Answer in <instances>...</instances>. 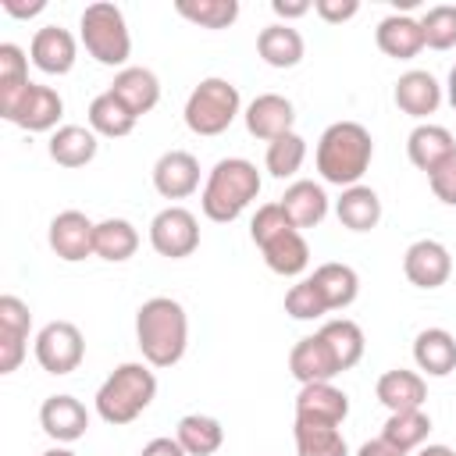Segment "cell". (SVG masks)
Masks as SVG:
<instances>
[{
    "instance_id": "484cf974",
    "label": "cell",
    "mask_w": 456,
    "mask_h": 456,
    "mask_svg": "<svg viewBox=\"0 0 456 456\" xmlns=\"http://www.w3.org/2000/svg\"><path fill=\"white\" fill-rule=\"evenodd\" d=\"M256 53L264 57V64L271 68H296L306 53V43L299 36V28L285 25V21H274L267 28H260L256 36Z\"/></svg>"
},
{
    "instance_id": "7dc6e473",
    "label": "cell",
    "mask_w": 456,
    "mask_h": 456,
    "mask_svg": "<svg viewBox=\"0 0 456 456\" xmlns=\"http://www.w3.org/2000/svg\"><path fill=\"white\" fill-rule=\"evenodd\" d=\"M310 7H314L310 0H271V11L278 18H285V25H289V18H303Z\"/></svg>"
},
{
    "instance_id": "f907efd6",
    "label": "cell",
    "mask_w": 456,
    "mask_h": 456,
    "mask_svg": "<svg viewBox=\"0 0 456 456\" xmlns=\"http://www.w3.org/2000/svg\"><path fill=\"white\" fill-rule=\"evenodd\" d=\"M417 456H456V449H449V445H420Z\"/></svg>"
},
{
    "instance_id": "f6af8a7d",
    "label": "cell",
    "mask_w": 456,
    "mask_h": 456,
    "mask_svg": "<svg viewBox=\"0 0 456 456\" xmlns=\"http://www.w3.org/2000/svg\"><path fill=\"white\" fill-rule=\"evenodd\" d=\"M314 11H317L324 21L342 25V21H349V18L360 11V0H314Z\"/></svg>"
},
{
    "instance_id": "ffe728a7",
    "label": "cell",
    "mask_w": 456,
    "mask_h": 456,
    "mask_svg": "<svg viewBox=\"0 0 456 456\" xmlns=\"http://www.w3.org/2000/svg\"><path fill=\"white\" fill-rule=\"evenodd\" d=\"M374 39H378V50L385 57H395V61H410L424 50V28H420V18H410V14H385L374 28Z\"/></svg>"
},
{
    "instance_id": "7402d4cb",
    "label": "cell",
    "mask_w": 456,
    "mask_h": 456,
    "mask_svg": "<svg viewBox=\"0 0 456 456\" xmlns=\"http://www.w3.org/2000/svg\"><path fill=\"white\" fill-rule=\"evenodd\" d=\"M278 203H281L285 217L292 221V228H314V224H321L328 217V192L317 182H310V178L292 182L281 192Z\"/></svg>"
},
{
    "instance_id": "1f68e13d",
    "label": "cell",
    "mask_w": 456,
    "mask_h": 456,
    "mask_svg": "<svg viewBox=\"0 0 456 456\" xmlns=\"http://www.w3.org/2000/svg\"><path fill=\"white\" fill-rule=\"evenodd\" d=\"M89 128L96 132V135H107V139H121V135H128L132 128H135V114L110 93V89H103L100 96H93V103H89Z\"/></svg>"
},
{
    "instance_id": "4dcf8cb0",
    "label": "cell",
    "mask_w": 456,
    "mask_h": 456,
    "mask_svg": "<svg viewBox=\"0 0 456 456\" xmlns=\"http://www.w3.org/2000/svg\"><path fill=\"white\" fill-rule=\"evenodd\" d=\"M139 249V232L132 221L125 217H107L96 224V239H93V253L100 260H110V264H121L128 256H135Z\"/></svg>"
},
{
    "instance_id": "bcb514c9",
    "label": "cell",
    "mask_w": 456,
    "mask_h": 456,
    "mask_svg": "<svg viewBox=\"0 0 456 456\" xmlns=\"http://www.w3.org/2000/svg\"><path fill=\"white\" fill-rule=\"evenodd\" d=\"M139 456H189V452L178 445V438H150Z\"/></svg>"
},
{
    "instance_id": "60d3db41",
    "label": "cell",
    "mask_w": 456,
    "mask_h": 456,
    "mask_svg": "<svg viewBox=\"0 0 456 456\" xmlns=\"http://www.w3.org/2000/svg\"><path fill=\"white\" fill-rule=\"evenodd\" d=\"M289 228H292V221L285 217L281 203H264V207H256V214H253V221H249V239H253L256 246H267L271 239H278V235L289 232Z\"/></svg>"
},
{
    "instance_id": "5bb4252c",
    "label": "cell",
    "mask_w": 456,
    "mask_h": 456,
    "mask_svg": "<svg viewBox=\"0 0 456 456\" xmlns=\"http://www.w3.org/2000/svg\"><path fill=\"white\" fill-rule=\"evenodd\" d=\"M75 53H78V43L68 28L61 25H43L36 28L32 43H28V57L39 71L46 75H68L75 68Z\"/></svg>"
},
{
    "instance_id": "3957f363",
    "label": "cell",
    "mask_w": 456,
    "mask_h": 456,
    "mask_svg": "<svg viewBox=\"0 0 456 456\" xmlns=\"http://www.w3.org/2000/svg\"><path fill=\"white\" fill-rule=\"evenodd\" d=\"M260 196V171L253 160L246 157H224L210 167L207 182H203V214L217 224L235 221L253 200Z\"/></svg>"
},
{
    "instance_id": "7bdbcfd3",
    "label": "cell",
    "mask_w": 456,
    "mask_h": 456,
    "mask_svg": "<svg viewBox=\"0 0 456 456\" xmlns=\"http://www.w3.org/2000/svg\"><path fill=\"white\" fill-rule=\"evenodd\" d=\"M0 328H11V331H25L32 328V310L28 303H21L18 296H0Z\"/></svg>"
},
{
    "instance_id": "30bf717a",
    "label": "cell",
    "mask_w": 456,
    "mask_h": 456,
    "mask_svg": "<svg viewBox=\"0 0 456 456\" xmlns=\"http://www.w3.org/2000/svg\"><path fill=\"white\" fill-rule=\"evenodd\" d=\"M403 274L417 289H438L452 274V256L438 239H417L403 253Z\"/></svg>"
},
{
    "instance_id": "f1b7e54d",
    "label": "cell",
    "mask_w": 456,
    "mask_h": 456,
    "mask_svg": "<svg viewBox=\"0 0 456 456\" xmlns=\"http://www.w3.org/2000/svg\"><path fill=\"white\" fill-rule=\"evenodd\" d=\"M310 278H314V285L321 289L328 310H346V306H353L356 296H360V274H356L349 264H335V260H331V264H321Z\"/></svg>"
},
{
    "instance_id": "5b68a950",
    "label": "cell",
    "mask_w": 456,
    "mask_h": 456,
    "mask_svg": "<svg viewBox=\"0 0 456 456\" xmlns=\"http://www.w3.org/2000/svg\"><path fill=\"white\" fill-rule=\"evenodd\" d=\"M78 36L86 53L103 64V68H128V53H132V36L125 25V14L118 4L96 0L82 11L78 18Z\"/></svg>"
},
{
    "instance_id": "7a4b0ae2",
    "label": "cell",
    "mask_w": 456,
    "mask_h": 456,
    "mask_svg": "<svg viewBox=\"0 0 456 456\" xmlns=\"http://www.w3.org/2000/svg\"><path fill=\"white\" fill-rule=\"evenodd\" d=\"M374 157V139L360 121H335L317 139V171L328 185H360Z\"/></svg>"
},
{
    "instance_id": "d6a6232c",
    "label": "cell",
    "mask_w": 456,
    "mask_h": 456,
    "mask_svg": "<svg viewBox=\"0 0 456 456\" xmlns=\"http://www.w3.org/2000/svg\"><path fill=\"white\" fill-rule=\"evenodd\" d=\"M428 431H431V417L424 410H403V413H388V420L381 428V438L406 456V452H413L428 442Z\"/></svg>"
},
{
    "instance_id": "4316f807",
    "label": "cell",
    "mask_w": 456,
    "mask_h": 456,
    "mask_svg": "<svg viewBox=\"0 0 456 456\" xmlns=\"http://www.w3.org/2000/svg\"><path fill=\"white\" fill-rule=\"evenodd\" d=\"M335 214H338L342 228H349V232H370L381 221V200H378V192L370 185H349L335 200Z\"/></svg>"
},
{
    "instance_id": "9a60e30c",
    "label": "cell",
    "mask_w": 456,
    "mask_h": 456,
    "mask_svg": "<svg viewBox=\"0 0 456 456\" xmlns=\"http://www.w3.org/2000/svg\"><path fill=\"white\" fill-rule=\"evenodd\" d=\"M246 128L249 135L264 139V142H274L278 135H289L292 132V121H296V107L292 100H285L281 93H260L256 100H249L246 107Z\"/></svg>"
},
{
    "instance_id": "ba28073f",
    "label": "cell",
    "mask_w": 456,
    "mask_h": 456,
    "mask_svg": "<svg viewBox=\"0 0 456 456\" xmlns=\"http://www.w3.org/2000/svg\"><path fill=\"white\" fill-rule=\"evenodd\" d=\"M150 246L167 256V260H182L192 256L200 246V221L192 210L185 207H164L160 214H153L150 221Z\"/></svg>"
},
{
    "instance_id": "52a82bcc",
    "label": "cell",
    "mask_w": 456,
    "mask_h": 456,
    "mask_svg": "<svg viewBox=\"0 0 456 456\" xmlns=\"http://www.w3.org/2000/svg\"><path fill=\"white\" fill-rule=\"evenodd\" d=\"M36 363L46 374H71L86 356V338L71 321H50L36 335Z\"/></svg>"
},
{
    "instance_id": "ac0fdd59",
    "label": "cell",
    "mask_w": 456,
    "mask_h": 456,
    "mask_svg": "<svg viewBox=\"0 0 456 456\" xmlns=\"http://www.w3.org/2000/svg\"><path fill=\"white\" fill-rule=\"evenodd\" d=\"M289 370H292V378H296L299 385L331 381L335 374H342V370H338V360H335L331 346L321 338V331L299 338V342L289 349Z\"/></svg>"
},
{
    "instance_id": "74e56055",
    "label": "cell",
    "mask_w": 456,
    "mask_h": 456,
    "mask_svg": "<svg viewBox=\"0 0 456 456\" xmlns=\"http://www.w3.org/2000/svg\"><path fill=\"white\" fill-rule=\"evenodd\" d=\"M306 160V139L299 132H289V135H278L274 142H267V171L274 178H292Z\"/></svg>"
},
{
    "instance_id": "ab89813d",
    "label": "cell",
    "mask_w": 456,
    "mask_h": 456,
    "mask_svg": "<svg viewBox=\"0 0 456 456\" xmlns=\"http://www.w3.org/2000/svg\"><path fill=\"white\" fill-rule=\"evenodd\" d=\"M285 314H289L292 321H317V317H324V314H331V310H328L321 289L314 285V278H299V281L285 292Z\"/></svg>"
},
{
    "instance_id": "7c38bea8",
    "label": "cell",
    "mask_w": 456,
    "mask_h": 456,
    "mask_svg": "<svg viewBox=\"0 0 456 456\" xmlns=\"http://www.w3.org/2000/svg\"><path fill=\"white\" fill-rule=\"evenodd\" d=\"M153 189L164 200H185L200 189V160L189 150H167L153 164Z\"/></svg>"
},
{
    "instance_id": "f546056e",
    "label": "cell",
    "mask_w": 456,
    "mask_h": 456,
    "mask_svg": "<svg viewBox=\"0 0 456 456\" xmlns=\"http://www.w3.org/2000/svg\"><path fill=\"white\" fill-rule=\"evenodd\" d=\"M175 438L178 445L189 452V456H214L221 445H224V428L217 417H207V413H185L175 428Z\"/></svg>"
},
{
    "instance_id": "9c48e42d",
    "label": "cell",
    "mask_w": 456,
    "mask_h": 456,
    "mask_svg": "<svg viewBox=\"0 0 456 456\" xmlns=\"http://www.w3.org/2000/svg\"><path fill=\"white\" fill-rule=\"evenodd\" d=\"M64 114V100L57 96V89L50 86H39V82H28V89L18 96V103L4 114L11 125L25 128V132H57V121Z\"/></svg>"
},
{
    "instance_id": "d4e9b609",
    "label": "cell",
    "mask_w": 456,
    "mask_h": 456,
    "mask_svg": "<svg viewBox=\"0 0 456 456\" xmlns=\"http://www.w3.org/2000/svg\"><path fill=\"white\" fill-rule=\"evenodd\" d=\"M413 360L428 378H445L456 370V338L445 328H424L413 338Z\"/></svg>"
},
{
    "instance_id": "e575fe53",
    "label": "cell",
    "mask_w": 456,
    "mask_h": 456,
    "mask_svg": "<svg viewBox=\"0 0 456 456\" xmlns=\"http://www.w3.org/2000/svg\"><path fill=\"white\" fill-rule=\"evenodd\" d=\"M296 456H349V445L335 424H306L296 420Z\"/></svg>"
},
{
    "instance_id": "836d02e7",
    "label": "cell",
    "mask_w": 456,
    "mask_h": 456,
    "mask_svg": "<svg viewBox=\"0 0 456 456\" xmlns=\"http://www.w3.org/2000/svg\"><path fill=\"white\" fill-rule=\"evenodd\" d=\"M28 89V57L18 43H0V114H7Z\"/></svg>"
},
{
    "instance_id": "e0dca14e",
    "label": "cell",
    "mask_w": 456,
    "mask_h": 456,
    "mask_svg": "<svg viewBox=\"0 0 456 456\" xmlns=\"http://www.w3.org/2000/svg\"><path fill=\"white\" fill-rule=\"evenodd\" d=\"M456 153V139L445 125H431L420 121L410 135H406V157L413 167H420L424 175H435L449 157Z\"/></svg>"
},
{
    "instance_id": "ee69618b",
    "label": "cell",
    "mask_w": 456,
    "mask_h": 456,
    "mask_svg": "<svg viewBox=\"0 0 456 456\" xmlns=\"http://www.w3.org/2000/svg\"><path fill=\"white\" fill-rule=\"evenodd\" d=\"M428 182H431L435 200H442L445 207H456V153H452L435 175H428Z\"/></svg>"
},
{
    "instance_id": "f35d334b",
    "label": "cell",
    "mask_w": 456,
    "mask_h": 456,
    "mask_svg": "<svg viewBox=\"0 0 456 456\" xmlns=\"http://www.w3.org/2000/svg\"><path fill=\"white\" fill-rule=\"evenodd\" d=\"M424 46L431 50H452L456 46V4H435L420 14Z\"/></svg>"
},
{
    "instance_id": "277c9868",
    "label": "cell",
    "mask_w": 456,
    "mask_h": 456,
    "mask_svg": "<svg viewBox=\"0 0 456 456\" xmlns=\"http://www.w3.org/2000/svg\"><path fill=\"white\" fill-rule=\"evenodd\" d=\"M157 395V374L150 363H118L107 381L96 388V413L100 420L121 428L132 424Z\"/></svg>"
},
{
    "instance_id": "d590c367",
    "label": "cell",
    "mask_w": 456,
    "mask_h": 456,
    "mask_svg": "<svg viewBox=\"0 0 456 456\" xmlns=\"http://www.w3.org/2000/svg\"><path fill=\"white\" fill-rule=\"evenodd\" d=\"M321 338L331 346V353L338 360V370H349V367L360 363V356H363V331H360L356 321L335 317V321H328L321 328Z\"/></svg>"
},
{
    "instance_id": "4fadbf2b",
    "label": "cell",
    "mask_w": 456,
    "mask_h": 456,
    "mask_svg": "<svg viewBox=\"0 0 456 456\" xmlns=\"http://www.w3.org/2000/svg\"><path fill=\"white\" fill-rule=\"evenodd\" d=\"M349 417V395L342 388H335L331 381H314L303 385L296 395V420L306 424H342Z\"/></svg>"
},
{
    "instance_id": "681fc988",
    "label": "cell",
    "mask_w": 456,
    "mask_h": 456,
    "mask_svg": "<svg viewBox=\"0 0 456 456\" xmlns=\"http://www.w3.org/2000/svg\"><path fill=\"white\" fill-rule=\"evenodd\" d=\"M356 456H403V452L392 449L385 438H370V442H363V445L356 449Z\"/></svg>"
},
{
    "instance_id": "cb8c5ba5",
    "label": "cell",
    "mask_w": 456,
    "mask_h": 456,
    "mask_svg": "<svg viewBox=\"0 0 456 456\" xmlns=\"http://www.w3.org/2000/svg\"><path fill=\"white\" fill-rule=\"evenodd\" d=\"M46 150H50V160L61 167H86L100 150V135L86 125H61L50 135Z\"/></svg>"
},
{
    "instance_id": "8fae6325",
    "label": "cell",
    "mask_w": 456,
    "mask_h": 456,
    "mask_svg": "<svg viewBox=\"0 0 456 456\" xmlns=\"http://www.w3.org/2000/svg\"><path fill=\"white\" fill-rule=\"evenodd\" d=\"M50 249L68 260V264H78L86 256H93V239H96V224L82 214V210H61L53 221H50Z\"/></svg>"
},
{
    "instance_id": "c3c4849f",
    "label": "cell",
    "mask_w": 456,
    "mask_h": 456,
    "mask_svg": "<svg viewBox=\"0 0 456 456\" xmlns=\"http://www.w3.org/2000/svg\"><path fill=\"white\" fill-rule=\"evenodd\" d=\"M0 4H4V11L14 14V18H32V14H39V11L46 7V0H28V4H21V0H0Z\"/></svg>"
},
{
    "instance_id": "6da1fadb",
    "label": "cell",
    "mask_w": 456,
    "mask_h": 456,
    "mask_svg": "<svg viewBox=\"0 0 456 456\" xmlns=\"http://www.w3.org/2000/svg\"><path fill=\"white\" fill-rule=\"evenodd\" d=\"M135 342L150 367H175L189 346L185 306L171 296H153L135 310Z\"/></svg>"
},
{
    "instance_id": "8d00e7d4",
    "label": "cell",
    "mask_w": 456,
    "mask_h": 456,
    "mask_svg": "<svg viewBox=\"0 0 456 456\" xmlns=\"http://www.w3.org/2000/svg\"><path fill=\"white\" fill-rule=\"evenodd\" d=\"M175 11L200 28H228L239 18V0H178Z\"/></svg>"
},
{
    "instance_id": "d6986e66",
    "label": "cell",
    "mask_w": 456,
    "mask_h": 456,
    "mask_svg": "<svg viewBox=\"0 0 456 456\" xmlns=\"http://www.w3.org/2000/svg\"><path fill=\"white\" fill-rule=\"evenodd\" d=\"M392 100H395V107H399L403 114H410V118L420 121V118H428V114L438 110V103H442V86H438V78H435L431 71L413 68V71H406V75L395 78Z\"/></svg>"
},
{
    "instance_id": "8992f818",
    "label": "cell",
    "mask_w": 456,
    "mask_h": 456,
    "mask_svg": "<svg viewBox=\"0 0 456 456\" xmlns=\"http://www.w3.org/2000/svg\"><path fill=\"white\" fill-rule=\"evenodd\" d=\"M239 107H242L239 86H232L228 78L210 75V78H203L189 93V100H185V125L196 135H221L239 118Z\"/></svg>"
},
{
    "instance_id": "83f0119b",
    "label": "cell",
    "mask_w": 456,
    "mask_h": 456,
    "mask_svg": "<svg viewBox=\"0 0 456 456\" xmlns=\"http://www.w3.org/2000/svg\"><path fill=\"white\" fill-rule=\"evenodd\" d=\"M260 253H264V264L274 274H281V278H296L310 264V246H306V239H303L299 228L281 232L278 239H271L267 246H260Z\"/></svg>"
},
{
    "instance_id": "603a6c76",
    "label": "cell",
    "mask_w": 456,
    "mask_h": 456,
    "mask_svg": "<svg viewBox=\"0 0 456 456\" xmlns=\"http://www.w3.org/2000/svg\"><path fill=\"white\" fill-rule=\"evenodd\" d=\"M381 406H388V413H403V410H420L424 399H428V385L417 370H406V367H395V370H385L374 385Z\"/></svg>"
},
{
    "instance_id": "b9f144b4",
    "label": "cell",
    "mask_w": 456,
    "mask_h": 456,
    "mask_svg": "<svg viewBox=\"0 0 456 456\" xmlns=\"http://www.w3.org/2000/svg\"><path fill=\"white\" fill-rule=\"evenodd\" d=\"M25 349H28V335L25 331L0 328V374L18 370V363L25 360Z\"/></svg>"
},
{
    "instance_id": "f5cc1de1",
    "label": "cell",
    "mask_w": 456,
    "mask_h": 456,
    "mask_svg": "<svg viewBox=\"0 0 456 456\" xmlns=\"http://www.w3.org/2000/svg\"><path fill=\"white\" fill-rule=\"evenodd\" d=\"M39 456H75V452L64 449V445H53V449H46V452H39Z\"/></svg>"
},
{
    "instance_id": "44dd1931",
    "label": "cell",
    "mask_w": 456,
    "mask_h": 456,
    "mask_svg": "<svg viewBox=\"0 0 456 456\" xmlns=\"http://www.w3.org/2000/svg\"><path fill=\"white\" fill-rule=\"evenodd\" d=\"M110 93H114L135 118H142V114H150V110L160 103V78H157L150 68L128 64V68H121V71L114 75Z\"/></svg>"
},
{
    "instance_id": "816d5d0a",
    "label": "cell",
    "mask_w": 456,
    "mask_h": 456,
    "mask_svg": "<svg viewBox=\"0 0 456 456\" xmlns=\"http://www.w3.org/2000/svg\"><path fill=\"white\" fill-rule=\"evenodd\" d=\"M445 96H449V103H452V110H456V64L449 68V82H445Z\"/></svg>"
},
{
    "instance_id": "2e32d148",
    "label": "cell",
    "mask_w": 456,
    "mask_h": 456,
    "mask_svg": "<svg viewBox=\"0 0 456 456\" xmlns=\"http://www.w3.org/2000/svg\"><path fill=\"white\" fill-rule=\"evenodd\" d=\"M39 428L61 445L78 442L89 428V410L75 395H46L39 406Z\"/></svg>"
}]
</instances>
